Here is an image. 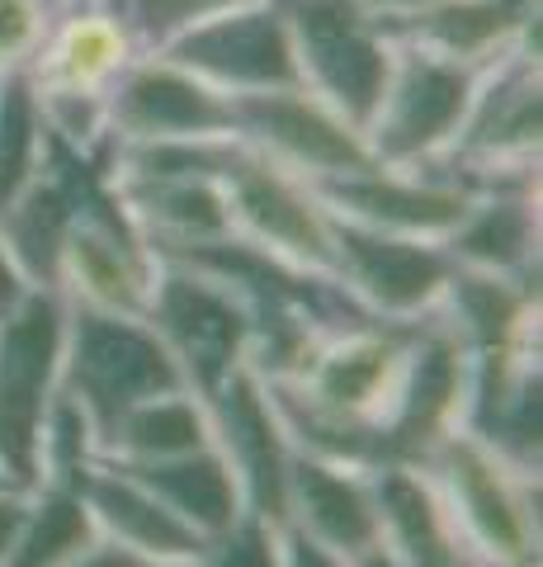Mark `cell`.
Returning <instances> with one entry per match:
<instances>
[{"instance_id": "1", "label": "cell", "mask_w": 543, "mask_h": 567, "mask_svg": "<svg viewBox=\"0 0 543 567\" xmlns=\"http://www.w3.org/2000/svg\"><path fill=\"white\" fill-rule=\"evenodd\" d=\"M420 468L440 492L459 558L482 567H539V473L515 468L468 431L445 435L420 458Z\"/></svg>"}, {"instance_id": "2", "label": "cell", "mask_w": 543, "mask_h": 567, "mask_svg": "<svg viewBox=\"0 0 543 567\" xmlns=\"http://www.w3.org/2000/svg\"><path fill=\"white\" fill-rule=\"evenodd\" d=\"M539 142H543V76L539 52L511 48L482 66L463 128L445 152V171L482 189H539Z\"/></svg>"}, {"instance_id": "3", "label": "cell", "mask_w": 543, "mask_h": 567, "mask_svg": "<svg viewBox=\"0 0 543 567\" xmlns=\"http://www.w3.org/2000/svg\"><path fill=\"white\" fill-rule=\"evenodd\" d=\"M166 388H185V379L147 317L66 303L62 393L91 416L100 445L128 406L166 393Z\"/></svg>"}, {"instance_id": "4", "label": "cell", "mask_w": 543, "mask_h": 567, "mask_svg": "<svg viewBox=\"0 0 543 567\" xmlns=\"http://www.w3.org/2000/svg\"><path fill=\"white\" fill-rule=\"evenodd\" d=\"M279 6L289 20L297 85L364 133L393 71V20H383L364 0H279Z\"/></svg>"}, {"instance_id": "5", "label": "cell", "mask_w": 543, "mask_h": 567, "mask_svg": "<svg viewBox=\"0 0 543 567\" xmlns=\"http://www.w3.org/2000/svg\"><path fill=\"white\" fill-rule=\"evenodd\" d=\"M482 66L445 58L435 48L397 39L388 85L364 123L374 162L383 166H440L453 137L463 128V114L478 91Z\"/></svg>"}, {"instance_id": "6", "label": "cell", "mask_w": 543, "mask_h": 567, "mask_svg": "<svg viewBox=\"0 0 543 567\" xmlns=\"http://www.w3.org/2000/svg\"><path fill=\"white\" fill-rule=\"evenodd\" d=\"M66 298L29 289L0 312V468L20 487H39V435L62 393Z\"/></svg>"}, {"instance_id": "7", "label": "cell", "mask_w": 543, "mask_h": 567, "mask_svg": "<svg viewBox=\"0 0 543 567\" xmlns=\"http://www.w3.org/2000/svg\"><path fill=\"white\" fill-rule=\"evenodd\" d=\"M147 322L170 350L185 388L208 402L218 388L251 364V312L218 275L195 270L185 260H166L156 270Z\"/></svg>"}, {"instance_id": "8", "label": "cell", "mask_w": 543, "mask_h": 567, "mask_svg": "<svg viewBox=\"0 0 543 567\" xmlns=\"http://www.w3.org/2000/svg\"><path fill=\"white\" fill-rule=\"evenodd\" d=\"M222 194L237 237L307 275L336 279V213L326 208L312 181L274 166L270 156L241 142L232 166L222 171Z\"/></svg>"}, {"instance_id": "9", "label": "cell", "mask_w": 543, "mask_h": 567, "mask_svg": "<svg viewBox=\"0 0 543 567\" xmlns=\"http://www.w3.org/2000/svg\"><path fill=\"white\" fill-rule=\"evenodd\" d=\"M472 383V350L453 336L440 317H420L397 369L388 412L378 421L383 464H420L445 435L463 431Z\"/></svg>"}, {"instance_id": "10", "label": "cell", "mask_w": 543, "mask_h": 567, "mask_svg": "<svg viewBox=\"0 0 543 567\" xmlns=\"http://www.w3.org/2000/svg\"><path fill=\"white\" fill-rule=\"evenodd\" d=\"M156 270H161V256L137 237V227L114 204L109 185L100 175H91V185L81 194V208H76V223L62 241L58 293L81 308L147 317Z\"/></svg>"}, {"instance_id": "11", "label": "cell", "mask_w": 543, "mask_h": 567, "mask_svg": "<svg viewBox=\"0 0 543 567\" xmlns=\"http://www.w3.org/2000/svg\"><path fill=\"white\" fill-rule=\"evenodd\" d=\"M232 128L251 152L270 156L274 166L303 175L312 185L374 166L364 133L345 114L331 110L326 100L303 91V85L265 91V95H237Z\"/></svg>"}, {"instance_id": "12", "label": "cell", "mask_w": 543, "mask_h": 567, "mask_svg": "<svg viewBox=\"0 0 543 567\" xmlns=\"http://www.w3.org/2000/svg\"><path fill=\"white\" fill-rule=\"evenodd\" d=\"M166 58L189 66L199 81H208L222 95H265L297 85L293 39L279 0H241V6L213 14L180 39H170Z\"/></svg>"}, {"instance_id": "13", "label": "cell", "mask_w": 543, "mask_h": 567, "mask_svg": "<svg viewBox=\"0 0 543 567\" xmlns=\"http://www.w3.org/2000/svg\"><path fill=\"white\" fill-rule=\"evenodd\" d=\"M453 279L445 241L393 237L336 218V284L378 322H420L440 308Z\"/></svg>"}, {"instance_id": "14", "label": "cell", "mask_w": 543, "mask_h": 567, "mask_svg": "<svg viewBox=\"0 0 543 567\" xmlns=\"http://www.w3.org/2000/svg\"><path fill=\"white\" fill-rule=\"evenodd\" d=\"M208 425H213V445L237 473L241 496H247V516L265 525H284L289 516V468L293 445L279 421V406L270 398V383L255 369H237L213 398H208Z\"/></svg>"}, {"instance_id": "15", "label": "cell", "mask_w": 543, "mask_h": 567, "mask_svg": "<svg viewBox=\"0 0 543 567\" xmlns=\"http://www.w3.org/2000/svg\"><path fill=\"white\" fill-rule=\"evenodd\" d=\"M317 194L345 223L393 237H420V241H445L472 204V189L445 166H383V162L355 175L322 181Z\"/></svg>"}, {"instance_id": "16", "label": "cell", "mask_w": 543, "mask_h": 567, "mask_svg": "<svg viewBox=\"0 0 543 567\" xmlns=\"http://www.w3.org/2000/svg\"><path fill=\"white\" fill-rule=\"evenodd\" d=\"M143 52L147 48L137 43L128 20L114 10V0H85V6H62L52 14L24 76L33 81L39 100L109 104L118 76Z\"/></svg>"}, {"instance_id": "17", "label": "cell", "mask_w": 543, "mask_h": 567, "mask_svg": "<svg viewBox=\"0 0 543 567\" xmlns=\"http://www.w3.org/2000/svg\"><path fill=\"white\" fill-rule=\"evenodd\" d=\"M109 137L161 142V137H237L232 95L213 91L189 66L147 48L109 95Z\"/></svg>"}, {"instance_id": "18", "label": "cell", "mask_w": 543, "mask_h": 567, "mask_svg": "<svg viewBox=\"0 0 543 567\" xmlns=\"http://www.w3.org/2000/svg\"><path fill=\"white\" fill-rule=\"evenodd\" d=\"M463 431L515 468L539 473L543 464V360L539 331H524L497 350L472 354Z\"/></svg>"}, {"instance_id": "19", "label": "cell", "mask_w": 543, "mask_h": 567, "mask_svg": "<svg viewBox=\"0 0 543 567\" xmlns=\"http://www.w3.org/2000/svg\"><path fill=\"white\" fill-rule=\"evenodd\" d=\"M76 492L95 520V535L128 548L143 563H195L199 548L208 544L175 511H166V502L152 487H143L128 468L109 464V458H95L76 477Z\"/></svg>"}, {"instance_id": "20", "label": "cell", "mask_w": 543, "mask_h": 567, "mask_svg": "<svg viewBox=\"0 0 543 567\" xmlns=\"http://www.w3.org/2000/svg\"><path fill=\"white\" fill-rule=\"evenodd\" d=\"M284 525L303 529L307 539L336 548L349 563L378 548V516H374V487L369 468L336 464V458L297 454L289 468V516Z\"/></svg>"}, {"instance_id": "21", "label": "cell", "mask_w": 543, "mask_h": 567, "mask_svg": "<svg viewBox=\"0 0 543 567\" xmlns=\"http://www.w3.org/2000/svg\"><path fill=\"white\" fill-rule=\"evenodd\" d=\"M66 162H72V171L62 166V152H58V142H52L48 171L0 208V241H6L14 270L24 275L29 289H58L62 241L76 223V208H81V194L91 185V175H100V171L76 175L72 152H66Z\"/></svg>"}, {"instance_id": "22", "label": "cell", "mask_w": 543, "mask_h": 567, "mask_svg": "<svg viewBox=\"0 0 543 567\" xmlns=\"http://www.w3.org/2000/svg\"><path fill=\"white\" fill-rule=\"evenodd\" d=\"M393 33L445 58L487 66L511 48L539 52V0H426L407 20H397Z\"/></svg>"}, {"instance_id": "23", "label": "cell", "mask_w": 543, "mask_h": 567, "mask_svg": "<svg viewBox=\"0 0 543 567\" xmlns=\"http://www.w3.org/2000/svg\"><path fill=\"white\" fill-rule=\"evenodd\" d=\"M124 218L156 256L180 246L232 237L222 175H170V181H104Z\"/></svg>"}, {"instance_id": "24", "label": "cell", "mask_w": 543, "mask_h": 567, "mask_svg": "<svg viewBox=\"0 0 543 567\" xmlns=\"http://www.w3.org/2000/svg\"><path fill=\"white\" fill-rule=\"evenodd\" d=\"M539 189H482L445 237V251L459 270L539 284Z\"/></svg>"}, {"instance_id": "25", "label": "cell", "mask_w": 543, "mask_h": 567, "mask_svg": "<svg viewBox=\"0 0 543 567\" xmlns=\"http://www.w3.org/2000/svg\"><path fill=\"white\" fill-rule=\"evenodd\" d=\"M374 516H378V548L407 567H449L459 558L435 492L430 473L420 464H374Z\"/></svg>"}, {"instance_id": "26", "label": "cell", "mask_w": 543, "mask_h": 567, "mask_svg": "<svg viewBox=\"0 0 543 567\" xmlns=\"http://www.w3.org/2000/svg\"><path fill=\"white\" fill-rule=\"evenodd\" d=\"M118 468H128L137 483L152 487L166 502V511H175L199 539H213L247 516V496H241L237 473L227 468L218 445L175 458H152V464H118Z\"/></svg>"}, {"instance_id": "27", "label": "cell", "mask_w": 543, "mask_h": 567, "mask_svg": "<svg viewBox=\"0 0 543 567\" xmlns=\"http://www.w3.org/2000/svg\"><path fill=\"white\" fill-rule=\"evenodd\" d=\"M435 317H440L472 354L497 350L524 331H539V284L459 270V265H453V279L440 298V308H435Z\"/></svg>"}, {"instance_id": "28", "label": "cell", "mask_w": 543, "mask_h": 567, "mask_svg": "<svg viewBox=\"0 0 543 567\" xmlns=\"http://www.w3.org/2000/svg\"><path fill=\"white\" fill-rule=\"evenodd\" d=\"M203 445H213L208 402H199L189 388H166V393L128 406L109 425L100 458H109V464H152V458H175Z\"/></svg>"}, {"instance_id": "29", "label": "cell", "mask_w": 543, "mask_h": 567, "mask_svg": "<svg viewBox=\"0 0 543 567\" xmlns=\"http://www.w3.org/2000/svg\"><path fill=\"white\" fill-rule=\"evenodd\" d=\"M52 162V133L24 71L0 76V208L24 194Z\"/></svg>"}, {"instance_id": "30", "label": "cell", "mask_w": 543, "mask_h": 567, "mask_svg": "<svg viewBox=\"0 0 543 567\" xmlns=\"http://www.w3.org/2000/svg\"><path fill=\"white\" fill-rule=\"evenodd\" d=\"M95 539L100 535H95V520L85 511L81 492L62 483H43L29 496V516H24V529L14 539V554L6 567H62Z\"/></svg>"}, {"instance_id": "31", "label": "cell", "mask_w": 543, "mask_h": 567, "mask_svg": "<svg viewBox=\"0 0 543 567\" xmlns=\"http://www.w3.org/2000/svg\"><path fill=\"white\" fill-rule=\"evenodd\" d=\"M95 458H100V440H95L91 416L66 393H58V402H52V412L43 421V435H39V487L43 483L76 487V477Z\"/></svg>"}, {"instance_id": "32", "label": "cell", "mask_w": 543, "mask_h": 567, "mask_svg": "<svg viewBox=\"0 0 543 567\" xmlns=\"http://www.w3.org/2000/svg\"><path fill=\"white\" fill-rule=\"evenodd\" d=\"M241 6V0H114V10L128 20L143 48H166L170 39H180L185 29H195L213 14Z\"/></svg>"}, {"instance_id": "33", "label": "cell", "mask_w": 543, "mask_h": 567, "mask_svg": "<svg viewBox=\"0 0 543 567\" xmlns=\"http://www.w3.org/2000/svg\"><path fill=\"white\" fill-rule=\"evenodd\" d=\"M189 567H284V558H279V525L241 516L232 529L208 539Z\"/></svg>"}, {"instance_id": "34", "label": "cell", "mask_w": 543, "mask_h": 567, "mask_svg": "<svg viewBox=\"0 0 543 567\" xmlns=\"http://www.w3.org/2000/svg\"><path fill=\"white\" fill-rule=\"evenodd\" d=\"M52 14H58L52 0H0V76L33 62Z\"/></svg>"}, {"instance_id": "35", "label": "cell", "mask_w": 543, "mask_h": 567, "mask_svg": "<svg viewBox=\"0 0 543 567\" xmlns=\"http://www.w3.org/2000/svg\"><path fill=\"white\" fill-rule=\"evenodd\" d=\"M279 558H284V567H355L345 554L307 539L303 529H293V525H279Z\"/></svg>"}, {"instance_id": "36", "label": "cell", "mask_w": 543, "mask_h": 567, "mask_svg": "<svg viewBox=\"0 0 543 567\" xmlns=\"http://www.w3.org/2000/svg\"><path fill=\"white\" fill-rule=\"evenodd\" d=\"M29 496H33V487H20V483L0 487V567L10 563V554H14V539H20V529H24V516H29Z\"/></svg>"}, {"instance_id": "37", "label": "cell", "mask_w": 543, "mask_h": 567, "mask_svg": "<svg viewBox=\"0 0 543 567\" xmlns=\"http://www.w3.org/2000/svg\"><path fill=\"white\" fill-rule=\"evenodd\" d=\"M62 567H152V563H143L137 554H128V548H118L109 539H95L91 548H81V554Z\"/></svg>"}, {"instance_id": "38", "label": "cell", "mask_w": 543, "mask_h": 567, "mask_svg": "<svg viewBox=\"0 0 543 567\" xmlns=\"http://www.w3.org/2000/svg\"><path fill=\"white\" fill-rule=\"evenodd\" d=\"M24 293H29V284H24L20 270H14V260H10V251H6V241H0V312H10Z\"/></svg>"}, {"instance_id": "39", "label": "cell", "mask_w": 543, "mask_h": 567, "mask_svg": "<svg viewBox=\"0 0 543 567\" xmlns=\"http://www.w3.org/2000/svg\"><path fill=\"white\" fill-rule=\"evenodd\" d=\"M364 6H374L378 14H383V20H407V14L411 10H420V6H426V0H364Z\"/></svg>"}, {"instance_id": "40", "label": "cell", "mask_w": 543, "mask_h": 567, "mask_svg": "<svg viewBox=\"0 0 543 567\" xmlns=\"http://www.w3.org/2000/svg\"><path fill=\"white\" fill-rule=\"evenodd\" d=\"M355 567H407V563H397V558H388L383 548H369L364 558H355Z\"/></svg>"}, {"instance_id": "41", "label": "cell", "mask_w": 543, "mask_h": 567, "mask_svg": "<svg viewBox=\"0 0 543 567\" xmlns=\"http://www.w3.org/2000/svg\"><path fill=\"white\" fill-rule=\"evenodd\" d=\"M449 567H482V563H472V558H453Z\"/></svg>"}, {"instance_id": "42", "label": "cell", "mask_w": 543, "mask_h": 567, "mask_svg": "<svg viewBox=\"0 0 543 567\" xmlns=\"http://www.w3.org/2000/svg\"><path fill=\"white\" fill-rule=\"evenodd\" d=\"M52 6H58V10H62V6H85V0H52Z\"/></svg>"}, {"instance_id": "43", "label": "cell", "mask_w": 543, "mask_h": 567, "mask_svg": "<svg viewBox=\"0 0 543 567\" xmlns=\"http://www.w3.org/2000/svg\"><path fill=\"white\" fill-rule=\"evenodd\" d=\"M10 483H14V477H10L6 468H0V487H10Z\"/></svg>"}, {"instance_id": "44", "label": "cell", "mask_w": 543, "mask_h": 567, "mask_svg": "<svg viewBox=\"0 0 543 567\" xmlns=\"http://www.w3.org/2000/svg\"><path fill=\"white\" fill-rule=\"evenodd\" d=\"M152 567H189V563H152Z\"/></svg>"}]
</instances>
